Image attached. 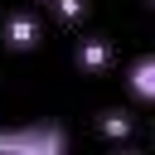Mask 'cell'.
Returning <instances> with one entry per match:
<instances>
[{
	"instance_id": "1",
	"label": "cell",
	"mask_w": 155,
	"mask_h": 155,
	"mask_svg": "<svg viewBox=\"0 0 155 155\" xmlns=\"http://www.w3.org/2000/svg\"><path fill=\"white\" fill-rule=\"evenodd\" d=\"M68 131L53 121H29V126H5L0 131V155H63Z\"/></svg>"
},
{
	"instance_id": "2",
	"label": "cell",
	"mask_w": 155,
	"mask_h": 155,
	"mask_svg": "<svg viewBox=\"0 0 155 155\" xmlns=\"http://www.w3.org/2000/svg\"><path fill=\"white\" fill-rule=\"evenodd\" d=\"M39 39H44L39 15H29V10L5 15V24H0V44H5L10 53H29V48H39Z\"/></svg>"
},
{
	"instance_id": "3",
	"label": "cell",
	"mask_w": 155,
	"mask_h": 155,
	"mask_svg": "<svg viewBox=\"0 0 155 155\" xmlns=\"http://www.w3.org/2000/svg\"><path fill=\"white\" fill-rule=\"evenodd\" d=\"M126 87H131V97H140V102H155V53H150V58H140V63H131V73H126Z\"/></svg>"
},
{
	"instance_id": "4",
	"label": "cell",
	"mask_w": 155,
	"mask_h": 155,
	"mask_svg": "<svg viewBox=\"0 0 155 155\" xmlns=\"http://www.w3.org/2000/svg\"><path fill=\"white\" fill-rule=\"evenodd\" d=\"M111 63V48L102 44V39H82L78 44V68H87V73H102Z\"/></svg>"
},
{
	"instance_id": "5",
	"label": "cell",
	"mask_w": 155,
	"mask_h": 155,
	"mask_svg": "<svg viewBox=\"0 0 155 155\" xmlns=\"http://www.w3.org/2000/svg\"><path fill=\"white\" fill-rule=\"evenodd\" d=\"M48 5H53V15H58V19H68V24L87 15V5H82V0H48Z\"/></svg>"
},
{
	"instance_id": "6",
	"label": "cell",
	"mask_w": 155,
	"mask_h": 155,
	"mask_svg": "<svg viewBox=\"0 0 155 155\" xmlns=\"http://www.w3.org/2000/svg\"><path fill=\"white\" fill-rule=\"evenodd\" d=\"M102 131H107V136H126V131H131V121H126L121 111H107V116H102Z\"/></svg>"
}]
</instances>
